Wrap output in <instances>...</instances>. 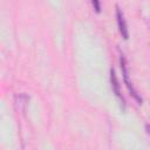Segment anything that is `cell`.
Instances as JSON below:
<instances>
[{"mask_svg":"<svg viewBox=\"0 0 150 150\" xmlns=\"http://www.w3.org/2000/svg\"><path fill=\"white\" fill-rule=\"evenodd\" d=\"M110 83H111V89H112V91L115 93L116 97L120 98L121 104H122L123 108H124L125 102H124V98H123V96H122V94H121V86H120V82H118V80H117V76H116V73H115V69H114V68L110 69Z\"/></svg>","mask_w":150,"mask_h":150,"instance_id":"3","label":"cell"},{"mask_svg":"<svg viewBox=\"0 0 150 150\" xmlns=\"http://www.w3.org/2000/svg\"><path fill=\"white\" fill-rule=\"evenodd\" d=\"M91 4H93L94 9H95L97 13H100V12H101V2H100V0H91Z\"/></svg>","mask_w":150,"mask_h":150,"instance_id":"4","label":"cell"},{"mask_svg":"<svg viewBox=\"0 0 150 150\" xmlns=\"http://www.w3.org/2000/svg\"><path fill=\"white\" fill-rule=\"evenodd\" d=\"M116 19H117V26H118L120 33H121L122 38H123L124 40H127V39L129 38L128 26H127V22H125V19H124L123 12H122V9H120V7H118V6H116Z\"/></svg>","mask_w":150,"mask_h":150,"instance_id":"2","label":"cell"},{"mask_svg":"<svg viewBox=\"0 0 150 150\" xmlns=\"http://www.w3.org/2000/svg\"><path fill=\"white\" fill-rule=\"evenodd\" d=\"M120 63H121V69H122V75H123V80H124V83H125V86H127V88H128V90H129V93H130V95L141 104L142 103V98H141V96L138 95V93L135 90V88H134V86H132V83L129 81V70H128V64H127V61H125V57L121 54V57H120Z\"/></svg>","mask_w":150,"mask_h":150,"instance_id":"1","label":"cell"}]
</instances>
